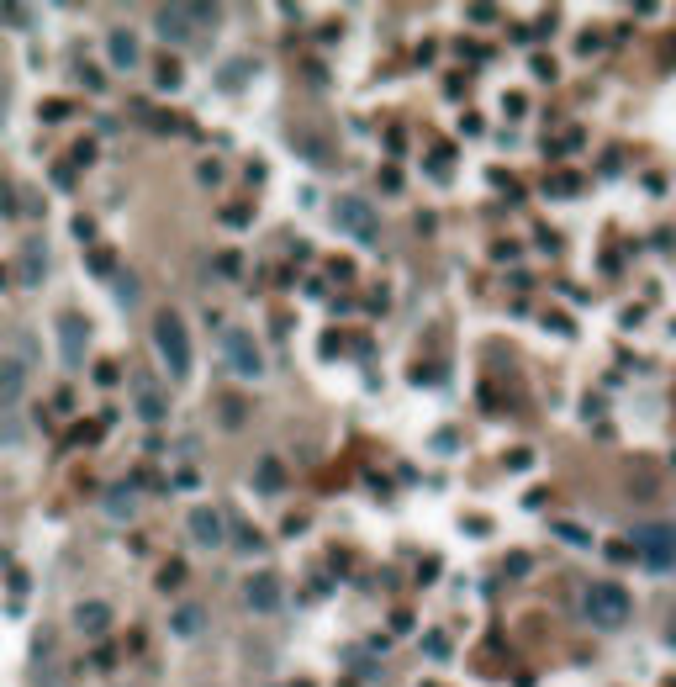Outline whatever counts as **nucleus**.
<instances>
[{
	"label": "nucleus",
	"mask_w": 676,
	"mask_h": 687,
	"mask_svg": "<svg viewBox=\"0 0 676 687\" xmlns=\"http://www.w3.org/2000/svg\"><path fill=\"white\" fill-rule=\"evenodd\" d=\"M634 555L650 571H671L676 566V524H634Z\"/></svg>",
	"instance_id": "obj_4"
},
{
	"label": "nucleus",
	"mask_w": 676,
	"mask_h": 687,
	"mask_svg": "<svg viewBox=\"0 0 676 687\" xmlns=\"http://www.w3.org/2000/svg\"><path fill=\"white\" fill-rule=\"evenodd\" d=\"M133 402H138V418L143 423H164L169 418V397H164V386L154 376H138L133 381Z\"/></svg>",
	"instance_id": "obj_11"
},
{
	"label": "nucleus",
	"mask_w": 676,
	"mask_h": 687,
	"mask_svg": "<svg viewBox=\"0 0 676 687\" xmlns=\"http://www.w3.org/2000/svg\"><path fill=\"white\" fill-rule=\"evenodd\" d=\"M222 360H228V370H233V376H243V381L265 376V349L254 344L249 328H222Z\"/></svg>",
	"instance_id": "obj_3"
},
{
	"label": "nucleus",
	"mask_w": 676,
	"mask_h": 687,
	"mask_svg": "<svg viewBox=\"0 0 676 687\" xmlns=\"http://www.w3.org/2000/svg\"><path fill=\"white\" fill-rule=\"evenodd\" d=\"M560 540H566V545H592L587 529H576V524H560Z\"/></svg>",
	"instance_id": "obj_19"
},
{
	"label": "nucleus",
	"mask_w": 676,
	"mask_h": 687,
	"mask_svg": "<svg viewBox=\"0 0 676 687\" xmlns=\"http://www.w3.org/2000/svg\"><path fill=\"white\" fill-rule=\"evenodd\" d=\"M206 22H217L212 6H159L154 11V32L164 43H191L196 27H206Z\"/></svg>",
	"instance_id": "obj_5"
},
{
	"label": "nucleus",
	"mask_w": 676,
	"mask_h": 687,
	"mask_svg": "<svg viewBox=\"0 0 676 687\" xmlns=\"http://www.w3.org/2000/svg\"><path fill=\"white\" fill-rule=\"evenodd\" d=\"M154 349L175 381L191 376V328L180 323V312H159L154 318Z\"/></svg>",
	"instance_id": "obj_2"
},
{
	"label": "nucleus",
	"mask_w": 676,
	"mask_h": 687,
	"mask_svg": "<svg viewBox=\"0 0 676 687\" xmlns=\"http://www.w3.org/2000/svg\"><path fill=\"white\" fill-rule=\"evenodd\" d=\"M333 222L354 238V244H365V249L381 244V222H375L370 201H360V196H338V201H333Z\"/></svg>",
	"instance_id": "obj_6"
},
{
	"label": "nucleus",
	"mask_w": 676,
	"mask_h": 687,
	"mask_svg": "<svg viewBox=\"0 0 676 687\" xmlns=\"http://www.w3.org/2000/svg\"><path fill=\"white\" fill-rule=\"evenodd\" d=\"M159 85H164V90H175V85H180V69H175V64H164V69H159Z\"/></svg>",
	"instance_id": "obj_20"
},
{
	"label": "nucleus",
	"mask_w": 676,
	"mask_h": 687,
	"mask_svg": "<svg viewBox=\"0 0 676 687\" xmlns=\"http://www.w3.org/2000/svg\"><path fill=\"white\" fill-rule=\"evenodd\" d=\"M185 529H191V540H196L201 550H217L222 540H228V518H222L217 508H191Z\"/></svg>",
	"instance_id": "obj_8"
},
{
	"label": "nucleus",
	"mask_w": 676,
	"mask_h": 687,
	"mask_svg": "<svg viewBox=\"0 0 676 687\" xmlns=\"http://www.w3.org/2000/svg\"><path fill=\"white\" fill-rule=\"evenodd\" d=\"M11 117V74H0V127Z\"/></svg>",
	"instance_id": "obj_18"
},
{
	"label": "nucleus",
	"mask_w": 676,
	"mask_h": 687,
	"mask_svg": "<svg viewBox=\"0 0 676 687\" xmlns=\"http://www.w3.org/2000/svg\"><path fill=\"white\" fill-rule=\"evenodd\" d=\"M666 640H671V651H676V614H671V624H666Z\"/></svg>",
	"instance_id": "obj_21"
},
{
	"label": "nucleus",
	"mask_w": 676,
	"mask_h": 687,
	"mask_svg": "<svg viewBox=\"0 0 676 687\" xmlns=\"http://www.w3.org/2000/svg\"><path fill=\"white\" fill-rule=\"evenodd\" d=\"M85 355H90V323L80 312H69V318H59V360L64 370H80Z\"/></svg>",
	"instance_id": "obj_7"
},
{
	"label": "nucleus",
	"mask_w": 676,
	"mask_h": 687,
	"mask_svg": "<svg viewBox=\"0 0 676 687\" xmlns=\"http://www.w3.org/2000/svg\"><path fill=\"white\" fill-rule=\"evenodd\" d=\"M280 598H286V592H280V577H275V571H254V577L243 582V603H249L254 614H275Z\"/></svg>",
	"instance_id": "obj_9"
},
{
	"label": "nucleus",
	"mask_w": 676,
	"mask_h": 687,
	"mask_svg": "<svg viewBox=\"0 0 676 687\" xmlns=\"http://www.w3.org/2000/svg\"><path fill=\"white\" fill-rule=\"evenodd\" d=\"M133 513H138V492L133 487L106 492V518H133Z\"/></svg>",
	"instance_id": "obj_16"
},
{
	"label": "nucleus",
	"mask_w": 676,
	"mask_h": 687,
	"mask_svg": "<svg viewBox=\"0 0 676 687\" xmlns=\"http://www.w3.org/2000/svg\"><path fill=\"white\" fill-rule=\"evenodd\" d=\"M201 624H206V614L191 603V608H175V619H169V629H175L180 640H191V635H201Z\"/></svg>",
	"instance_id": "obj_15"
},
{
	"label": "nucleus",
	"mask_w": 676,
	"mask_h": 687,
	"mask_svg": "<svg viewBox=\"0 0 676 687\" xmlns=\"http://www.w3.org/2000/svg\"><path fill=\"white\" fill-rule=\"evenodd\" d=\"M48 275V249L43 238H32V244H22V254H16V281H22V291H37Z\"/></svg>",
	"instance_id": "obj_12"
},
{
	"label": "nucleus",
	"mask_w": 676,
	"mask_h": 687,
	"mask_svg": "<svg viewBox=\"0 0 676 687\" xmlns=\"http://www.w3.org/2000/svg\"><path fill=\"white\" fill-rule=\"evenodd\" d=\"M581 614H587L597 629H624L634 614V598L624 592V582H592L581 592Z\"/></svg>",
	"instance_id": "obj_1"
},
{
	"label": "nucleus",
	"mask_w": 676,
	"mask_h": 687,
	"mask_svg": "<svg viewBox=\"0 0 676 687\" xmlns=\"http://www.w3.org/2000/svg\"><path fill=\"white\" fill-rule=\"evenodd\" d=\"M280 481H286V471H280V460H259V487H265V492H275Z\"/></svg>",
	"instance_id": "obj_17"
},
{
	"label": "nucleus",
	"mask_w": 676,
	"mask_h": 687,
	"mask_svg": "<svg viewBox=\"0 0 676 687\" xmlns=\"http://www.w3.org/2000/svg\"><path fill=\"white\" fill-rule=\"evenodd\" d=\"M69 624L80 629V635H90V640H96V635H106V629H111V608H106L101 598H85V603H74Z\"/></svg>",
	"instance_id": "obj_13"
},
{
	"label": "nucleus",
	"mask_w": 676,
	"mask_h": 687,
	"mask_svg": "<svg viewBox=\"0 0 676 687\" xmlns=\"http://www.w3.org/2000/svg\"><path fill=\"white\" fill-rule=\"evenodd\" d=\"M106 59L117 69H133L138 64V32L133 27H111L106 32Z\"/></svg>",
	"instance_id": "obj_14"
},
{
	"label": "nucleus",
	"mask_w": 676,
	"mask_h": 687,
	"mask_svg": "<svg viewBox=\"0 0 676 687\" xmlns=\"http://www.w3.org/2000/svg\"><path fill=\"white\" fill-rule=\"evenodd\" d=\"M22 392H27V360H0V418H11L22 407Z\"/></svg>",
	"instance_id": "obj_10"
}]
</instances>
